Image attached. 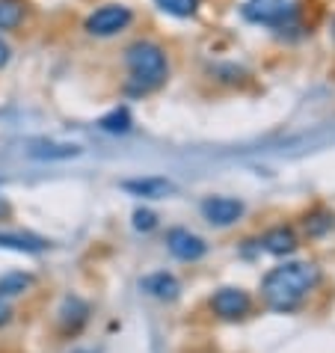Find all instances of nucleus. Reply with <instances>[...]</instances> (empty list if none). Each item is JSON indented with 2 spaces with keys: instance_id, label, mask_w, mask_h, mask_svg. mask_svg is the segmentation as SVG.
<instances>
[{
  "instance_id": "nucleus-1",
  "label": "nucleus",
  "mask_w": 335,
  "mask_h": 353,
  "mask_svg": "<svg viewBox=\"0 0 335 353\" xmlns=\"http://www.w3.org/2000/svg\"><path fill=\"white\" fill-rule=\"evenodd\" d=\"M318 268L305 261H291L282 268H273L261 282V294L267 300V306L276 312H291L297 309L303 297L318 285Z\"/></svg>"
},
{
  "instance_id": "nucleus-2",
  "label": "nucleus",
  "mask_w": 335,
  "mask_h": 353,
  "mask_svg": "<svg viewBox=\"0 0 335 353\" xmlns=\"http://www.w3.org/2000/svg\"><path fill=\"white\" fill-rule=\"evenodd\" d=\"M125 65H128V72H131L134 83L140 86L143 92L161 86L163 77H166V54H163V48L154 45V42H145V39H140V42L125 48Z\"/></svg>"
},
{
  "instance_id": "nucleus-3",
  "label": "nucleus",
  "mask_w": 335,
  "mask_h": 353,
  "mask_svg": "<svg viewBox=\"0 0 335 353\" xmlns=\"http://www.w3.org/2000/svg\"><path fill=\"white\" fill-rule=\"evenodd\" d=\"M131 9L128 6H119V3H110V6H101L95 9V12L86 18V30L92 36H116L119 30H125L128 24H131Z\"/></svg>"
},
{
  "instance_id": "nucleus-4",
  "label": "nucleus",
  "mask_w": 335,
  "mask_h": 353,
  "mask_svg": "<svg viewBox=\"0 0 335 353\" xmlns=\"http://www.w3.org/2000/svg\"><path fill=\"white\" fill-rule=\"evenodd\" d=\"M294 15H297V0H252L246 6V18L261 24H273V27L294 21Z\"/></svg>"
},
{
  "instance_id": "nucleus-5",
  "label": "nucleus",
  "mask_w": 335,
  "mask_h": 353,
  "mask_svg": "<svg viewBox=\"0 0 335 353\" xmlns=\"http://www.w3.org/2000/svg\"><path fill=\"white\" fill-rule=\"evenodd\" d=\"M202 214L214 225H232L243 217V202L232 199V196H211L202 202Z\"/></svg>"
},
{
  "instance_id": "nucleus-6",
  "label": "nucleus",
  "mask_w": 335,
  "mask_h": 353,
  "mask_svg": "<svg viewBox=\"0 0 335 353\" xmlns=\"http://www.w3.org/2000/svg\"><path fill=\"white\" fill-rule=\"evenodd\" d=\"M166 247H170L172 256L181 259V261H196L208 252V243H205L199 234H193L187 229H172L166 234Z\"/></svg>"
},
{
  "instance_id": "nucleus-7",
  "label": "nucleus",
  "mask_w": 335,
  "mask_h": 353,
  "mask_svg": "<svg viewBox=\"0 0 335 353\" xmlns=\"http://www.w3.org/2000/svg\"><path fill=\"white\" fill-rule=\"evenodd\" d=\"M211 309L225 321L243 318L246 312H250V294L241 291V288H220L211 297Z\"/></svg>"
},
{
  "instance_id": "nucleus-8",
  "label": "nucleus",
  "mask_w": 335,
  "mask_h": 353,
  "mask_svg": "<svg viewBox=\"0 0 335 353\" xmlns=\"http://www.w3.org/2000/svg\"><path fill=\"white\" fill-rule=\"evenodd\" d=\"M122 188L134 196H145V199H163L166 193L175 190V184L170 179H161V175H152V179H131L122 181Z\"/></svg>"
},
{
  "instance_id": "nucleus-9",
  "label": "nucleus",
  "mask_w": 335,
  "mask_h": 353,
  "mask_svg": "<svg viewBox=\"0 0 335 353\" xmlns=\"http://www.w3.org/2000/svg\"><path fill=\"white\" fill-rule=\"evenodd\" d=\"M143 288L157 300H175L179 297V291H181L179 279H175L172 273H152V276L143 279Z\"/></svg>"
},
{
  "instance_id": "nucleus-10",
  "label": "nucleus",
  "mask_w": 335,
  "mask_h": 353,
  "mask_svg": "<svg viewBox=\"0 0 335 353\" xmlns=\"http://www.w3.org/2000/svg\"><path fill=\"white\" fill-rule=\"evenodd\" d=\"M264 250L273 252V256H288V252L297 250V234L285 229V225H276V229L264 234Z\"/></svg>"
},
{
  "instance_id": "nucleus-11",
  "label": "nucleus",
  "mask_w": 335,
  "mask_h": 353,
  "mask_svg": "<svg viewBox=\"0 0 335 353\" xmlns=\"http://www.w3.org/2000/svg\"><path fill=\"white\" fill-rule=\"evenodd\" d=\"M86 315H90V309H86V303L81 297H65L63 300V306H60V323H63L65 330H77L86 321Z\"/></svg>"
},
{
  "instance_id": "nucleus-12",
  "label": "nucleus",
  "mask_w": 335,
  "mask_h": 353,
  "mask_svg": "<svg viewBox=\"0 0 335 353\" xmlns=\"http://www.w3.org/2000/svg\"><path fill=\"white\" fill-rule=\"evenodd\" d=\"M77 145H57V143H36L30 149V158L36 161H54V158H77Z\"/></svg>"
},
{
  "instance_id": "nucleus-13",
  "label": "nucleus",
  "mask_w": 335,
  "mask_h": 353,
  "mask_svg": "<svg viewBox=\"0 0 335 353\" xmlns=\"http://www.w3.org/2000/svg\"><path fill=\"white\" fill-rule=\"evenodd\" d=\"M0 247L18 252H42L48 243L42 238H33V234H0Z\"/></svg>"
},
{
  "instance_id": "nucleus-14",
  "label": "nucleus",
  "mask_w": 335,
  "mask_h": 353,
  "mask_svg": "<svg viewBox=\"0 0 335 353\" xmlns=\"http://www.w3.org/2000/svg\"><path fill=\"white\" fill-rule=\"evenodd\" d=\"M24 21V6L18 0H0V30H15Z\"/></svg>"
},
{
  "instance_id": "nucleus-15",
  "label": "nucleus",
  "mask_w": 335,
  "mask_h": 353,
  "mask_svg": "<svg viewBox=\"0 0 335 353\" xmlns=\"http://www.w3.org/2000/svg\"><path fill=\"white\" fill-rule=\"evenodd\" d=\"M98 125H101V131H107V134H125V131H131V113H128L125 107H119V110L101 116Z\"/></svg>"
},
{
  "instance_id": "nucleus-16",
  "label": "nucleus",
  "mask_w": 335,
  "mask_h": 353,
  "mask_svg": "<svg viewBox=\"0 0 335 353\" xmlns=\"http://www.w3.org/2000/svg\"><path fill=\"white\" fill-rule=\"evenodd\" d=\"M154 3L175 18H190V15H196V9H199V0H154Z\"/></svg>"
},
{
  "instance_id": "nucleus-17",
  "label": "nucleus",
  "mask_w": 335,
  "mask_h": 353,
  "mask_svg": "<svg viewBox=\"0 0 335 353\" xmlns=\"http://www.w3.org/2000/svg\"><path fill=\"white\" fill-rule=\"evenodd\" d=\"M27 288H30L27 273H9V276L0 279V297H15V294H24Z\"/></svg>"
},
{
  "instance_id": "nucleus-18",
  "label": "nucleus",
  "mask_w": 335,
  "mask_h": 353,
  "mask_svg": "<svg viewBox=\"0 0 335 353\" xmlns=\"http://www.w3.org/2000/svg\"><path fill=\"white\" fill-rule=\"evenodd\" d=\"M335 217H329V214H314L312 220H305V232L309 234H323L327 229H332Z\"/></svg>"
},
{
  "instance_id": "nucleus-19",
  "label": "nucleus",
  "mask_w": 335,
  "mask_h": 353,
  "mask_svg": "<svg viewBox=\"0 0 335 353\" xmlns=\"http://www.w3.org/2000/svg\"><path fill=\"white\" fill-rule=\"evenodd\" d=\"M157 225V217L152 211H145V208H140V211H134V229H140V232H152Z\"/></svg>"
},
{
  "instance_id": "nucleus-20",
  "label": "nucleus",
  "mask_w": 335,
  "mask_h": 353,
  "mask_svg": "<svg viewBox=\"0 0 335 353\" xmlns=\"http://www.w3.org/2000/svg\"><path fill=\"white\" fill-rule=\"evenodd\" d=\"M9 315H12V312H9V303L0 297V323H6L9 321Z\"/></svg>"
},
{
  "instance_id": "nucleus-21",
  "label": "nucleus",
  "mask_w": 335,
  "mask_h": 353,
  "mask_svg": "<svg viewBox=\"0 0 335 353\" xmlns=\"http://www.w3.org/2000/svg\"><path fill=\"white\" fill-rule=\"evenodd\" d=\"M6 63H9V45L0 39V68H3Z\"/></svg>"
},
{
  "instance_id": "nucleus-22",
  "label": "nucleus",
  "mask_w": 335,
  "mask_h": 353,
  "mask_svg": "<svg viewBox=\"0 0 335 353\" xmlns=\"http://www.w3.org/2000/svg\"><path fill=\"white\" fill-rule=\"evenodd\" d=\"M332 36H335V21H332Z\"/></svg>"
}]
</instances>
